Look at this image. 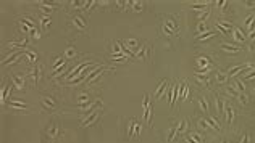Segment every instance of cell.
<instances>
[{"label":"cell","instance_id":"1","mask_svg":"<svg viewBox=\"0 0 255 143\" xmlns=\"http://www.w3.org/2000/svg\"><path fill=\"white\" fill-rule=\"evenodd\" d=\"M98 109H100V106L94 109V111L91 113V116H89V117L86 119V121H82V122H81V126H82V127H86V126H91V124H92L94 121H97V117H98Z\"/></svg>","mask_w":255,"mask_h":143},{"label":"cell","instance_id":"2","mask_svg":"<svg viewBox=\"0 0 255 143\" xmlns=\"http://www.w3.org/2000/svg\"><path fill=\"white\" fill-rule=\"evenodd\" d=\"M105 69H107V68H103V66H100L98 69H94V71L91 72V74H89V76L86 77V79H84V81H86V84H91V82L94 81V77H98V76H100L103 71H105Z\"/></svg>","mask_w":255,"mask_h":143},{"label":"cell","instance_id":"3","mask_svg":"<svg viewBox=\"0 0 255 143\" xmlns=\"http://www.w3.org/2000/svg\"><path fill=\"white\" fill-rule=\"evenodd\" d=\"M40 77H42V66L40 64H36L34 69H32V81H34V84H37V81Z\"/></svg>","mask_w":255,"mask_h":143},{"label":"cell","instance_id":"4","mask_svg":"<svg viewBox=\"0 0 255 143\" xmlns=\"http://www.w3.org/2000/svg\"><path fill=\"white\" fill-rule=\"evenodd\" d=\"M220 47H221V50L229 52V53H237L240 50V47H236V45H233V44H221Z\"/></svg>","mask_w":255,"mask_h":143},{"label":"cell","instance_id":"5","mask_svg":"<svg viewBox=\"0 0 255 143\" xmlns=\"http://www.w3.org/2000/svg\"><path fill=\"white\" fill-rule=\"evenodd\" d=\"M224 113H226V121H228V124H231L233 122V119H234V111H233V108L226 103V106H224Z\"/></svg>","mask_w":255,"mask_h":143},{"label":"cell","instance_id":"6","mask_svg":"<svg viewBox=\"0 0 255 143\" xmlns=\"http://www.w3.org/2000/svg\"><path fill=\"white\" fill-rule=\"evenodd\" d=\"M234 87H236V90H237L239 93H245V92H247V89H245V85H244V82L239 81V79H234Z\"/></svg>","mask_w":255,"mask_h":143},{"label":"cell","instance_id":"7","mask_svg":"<svg viewBox=\"0 0 255 143\" xmlns=\"http://www.w3.org/2000/svg\"><path fill=\"white\" fill-rule=\"evenodd\" d=\"M40 103L45 106V108H49V109H53V100L50 98V96H42V100H40Z\"/></svg>","mask_w":255,"mask_h":143},{"label":"cell","instance_id":"8","mask_svg":"<svg viewBox=\"0 0 255 143\" xmlns=\"http://www.w3.org/2000/svg\"><path fill=\"white\" fill-rule=\"evenodd\" d=\"M73 23L76 24V27H78V29H81V31H84V29H86V23H84V21H82V20H81V18H79L78 15H76V16H73Z\"/></svg>","mask_w":255,"mask_h":143},{"label":"cell","instance_id":"9","mask_svg":"<svg viewBox=\"0 0 255 143\" xmlns=\"http://www.w3.org/2000/svg\"><path fill=\"white\" fill-rule=\"evenodd\" d=\"M213 35H215V32H213V31H208V32H204V34H197L195 39H197V40H207V39L213 37Z\"/></svg>","mask_w":255,"mask_h":143},{"label":"cell","instance_id":"10","mask_svg":"<svg viewBox=\"0 0 255 143\" xmlns=\"http://www.w3.org/2000/svg\"><path fill=\"white\" fill-rule=\"evenodd\" d=\"M233 32H234V39L236 40H245V35H244V32L239 29V27H234L233 29Z\"/></svg>","mask_w":255,"mask_h":143},{"label":"cell","instance_id":"11","mask_svg":"<svg viewBox=\"0 0 255 143\" xmlns=\"http://www.w3.org/2000/svg\"><path fill=\"white\" fill-rule=\"evenodd\" d=\"M11 79H13V82H15V85H16V89H18V90H21L23 87H24V82H23L21 77H18V76H11Z\"/></svg>","mask_w":255,"mask_h":143},{"label":"cell","instance_id":"12","mask_svg":"<svg viewBox=\"0 0 255 143\" xmlns=\"http://www.w3.org/2000/svg\"><path fill=\"white\" fill-rule=\"evenodd\" d=\"M195 61L199 63V64H202V69L210 66V61H208V59H207L205 56H202V58H200V56H197V58H195Z\"/></svg>","mask_w":255,"mask_h":143},{"label":"cell","instance_id":"13","mask_svg":"<svg viewBox=\"0 0 255 143\" xmlns=\"http://www.w3.org/2000/svg\"><path fill=\"white\" fill-rule=\"evenodd\" d=\"M10 105L13 106V108H21V109H27V105L23 103V101H16V100H11Z\"/></svg>","mask_w":255,"mask_h":143},{"label":"cell","instance_id":"14","mask_svg":"<svg viewBox=\"0 0 255 143\" xmlns=\"http://www.w3.org/2000/svg\"><path fill=\"white\" fill-rule=\"evenodd\" d=\"M147 55H150L149 50H147V47H145V45H142V47H140V50L137 52V58H145Z\"/></svg>","mask_w":255,"mask_h":143},{"label":"cell","instance_id":"15","mask_svg":"<svg viewBox=\"0 0 255 143\" xmlns=\"http://www.w3.org/2000/svg\"><path fill=\"white\" fill-rule=\"evenodd\" d=\"M215 77H216V81H218V82H221V84H223V82H226V79H228V74H223V72H218V71H216V72H215Z\"/></svg>","mask_w":255,"mask_h":143},{"label":"cell","instance_id":"16","mask_svg":"<svg viewBox=\"0 0 255 143\" xmlns=\"http://www.w3.org/2000/svg\"><path fill=\"white\" fill-rule=\"evenodd\" d=\"M195 77H197V81H199V82H202V84H205L207 87H210V79H208L207 76H200V74H197Z\"/></svg>","mask_w":255,"mask_h":143},{"label":"cell","instance_id":"17","mask_svg":"<svg viewBox=\"0 0 255 143\" xmlns=\"http://www.w3.org/2000/svg\"><path fill=\"white\" fill-rule=\"evenodd\" d=\"M56 133H58V127H56V124H52L50 129H49V135H50L52 138H55Z\"/></svg>","mask_w":255,"mask_h":143},{"label":"cell","instance_id":"18","mask_svg":"<svg viewBox=\"0 0 255 143\" xmlns=\"http://www.w3.org/2000/svg\"><path fill=\"white\" fill-rule=\"evenodd\" d=\"M21 23H24V24H27V26L31 27V29H36V26H34V21H32V20H29L27 16H23V18H21Z\"/></svg>","mask_w":255,"mask_h":143},{"label":"cell","instance_id":"19","mask_svg":"<svg viewBox=\"0 0 255 143\" xmlns=\"http://www.w3.org/2000/svg\"><path fill=\"white\" fill-rule=\"evenodd\" d=\"M207 121H208V124L213 129H216V130H221V127H220V124L216 122V119H213V117H207Z\"/></svg>","mask_w":255,"mask_h":143},{"label":"cell","instance_id":"20","mask_svg":"<svg viewBox=\"0 0 255 143\" xmlns=\"http://www.w3.org/2000/svg\"><path fill=\"white\" fill-rule=\"evenodd\" d=\"M207 5H208L207 2H204V3H192L191 8L192 10H204V8H207Z\"/></svg>","mask_w":255,"mask_h":143},{"label":"cell","instance_id":"21","mask_svg":"<svg viewBox=\"0 0 255 143\" xmlns=\"http://www.w3.org/2000/svg\"><path fill=\"white\" fill-rule=\"evenodd\" d=\"M215 105H216V109H218V114H221V111H223V101L218 96H215Z\"/></svg>","mask_w":255,"mask_h":143},{"label":"cell","instance_id":"22","mask_svg":"<svg viewBox=\"0 0 255 143\" xmlns=\"http://www.w3.org/2000/svg\"><path fill=\"white\" fill-rule=\"evenodd\" d=\"M165 26H166L168 27V29H171V31H174V32H176V23H174V21H171V20H168L166 23H165Z\"/></svg>","mask_w":255,"mask_h":143},{"label":"cell","instance_id":"23","mask_svg":"<svg viewBox=\"0 0 255 143\" xmlns=\"http://www.w3.org/2000/svg\"><path fill=\"white\" fill-rule=\"evenodd\" d=\"M184 130H187V121H186V119L181 121V122H179V126H178V132H184Z\"/></svg>","mask_w":255,"mask_h":143},{"label":"cell","instance_id":"24","mask_svg":"<svg viewBox=\"0 0 255 143\" xmlns=\"http://www.w3.org/2000/svg\"><path fill=\"white\" fill-rule=\"evenodd\" d=\"M237 100H239V103H240V105H244V106L249 103V98H247V95H245V93H240Z\"/></svg>","mask_w":255,"mask_h":143},{"label":"cell","instance_id":"25","mask_svg":"<svg viewBox=\"0 0 255 143\" xmlns=\"http://www.w3.org/2000/svg\"><path fill=\"white\" fill-rule=\"evenodd\" d=\"M197 32H199V34H204V32H208L207 31V26H205V23L202 21L199 26H197Z\"/></svg>","mask_w":255,"mask_h":143},{"label":"cell","instance_id":"26","mask_svg":"<svg viewBox=\"0 0 255 143\" xmlns=\"http://www.w3.org/2000/svg\"><path fill=\"white\" fill-rule=\"evenodd\" d=\"M176 130H178V129H169V133H168V138H166V141L168 143H171L173 141V138H174V133H176Z\"/></svg>","mask_w":255,"mask_h":143},{"label":"cell","instance_id":"27","mask_svg":"<svg viewBox=\"0 0 255 143\" xmlns=\"http://www.w3.org/2000/svg\"><path fill=\"white\" fill-rule=\"evenodd\" d=\"M134 129H136V121H131L129 122V130H128V137H133Z\"/></svg>","mask_w":255,"mask_h":143},{"label":"cell","instance_id":"28","mask_svg":"<svg viewBox=\"0 0 255 143\" xmlns=\"http://www.w3.org/2000/svg\"><path fill=\"white\" fill-rule=\"evenodd\" d=\"M199 103L202 105V109H204V111H208V103H207V100L204 98V96L199 98Z\"/></svg>","mask_w":255,"mask_h":143},{"label":"cell","instance_id":"29","mask_svg":"<svg viewBox=\"0 0 255 143\" xmlns=\"http://www.w3.org/2000/svg\"><path fill=\"white\" fill-rule=\"evenodd\" d=\"M199 126H200L202 129H207V130H213V127H211V126H210V124H207L205 121H202V119H200V121H199Z\"/></svg>","mask_w":255,"mask_h":143},{"label":"cell","instance_id":"30","mask_svg":"<svg viewBox=\"0 0 255 143\" xmlns=\"http://www.w3.org/2000/svg\"><path fill=\"white\" fill-rule=\"evenodd\" d=\"M26 55L31 58V61H36V59H37V55L34 52H31V50H26Z\"/></svg>","mask_w":255,"mask_h":143},{"label":"cell","instance_id":"31","mask_svg":"<svg viewBox=\"0 0 255 143\" xmlns=\"http://www.w3.org/2000/svg\"><path fill=\"white\" fill-rule=\"evenodd\" d=\"M126 42H128V45H129V47H133V48L137 47V42H136L134 39H129V40H126Z\"/></svg>","mask_w":255,"mask_h":143},{"label":"cell","instance_id":"32","mask_svg":"<svg viewBox=\"0 0 255 143\" xmlns=\"http://www.w3.org/2000/svg\"><path fill=\"white\" fill-rule=\"evenodd\" d=\"M49 23H50V16H44V18L40 20V24H42V26L49 24Z\"/></svg>","mask_w":255,"mask_h":143},{"label":"cell","instance_id":"33","mask_svg":"<svg viewBox=\"0 0 255 143\" xmlns=\"http://www.w3.org/2000/svg\"><path fill=\"white\" fill-rule=\"evenodd\" d=\"M189 135H191L192 138H194V140H195L197 143H202V138H200V135H197V133H189Z\"/></svg>","mask_w":255,"mask_h":143},{"label":"cell","instance_id":"34","mask_svg":"<svg viewBox=\"0 0 255 143\" xmlns=\"http://www.w3.org/2000/svg\"><path fill=\"white\" fill-rule=\"evenodd\" d=\"M65 53H66L68 58H71V56H74V48H66V52H65Z\"/></svg>","mask_w":255,"mask_h":143},{"label":"cell","instance_id":"35","mask_svg":"<svg viewBox=\"0 0 255 143\" xmlns=\"http://www.w3.org/2000/svg\"><path fill=\"white\" fill-rule=\"evenodd\" d=\"M240 143H250V137H249V133H244V137H242V140H240Z\"/></svg>","mask_w":255,"mask_h":143},{"label":"cell","instance_id":"36","mask_svg":"<svg viewBox=\"0 0 255 143\" xmlns=\"http://www.w3.org/2000/svg\"><path fill=\"white\" fill-rule=\"evenodd\" d=\"M134 133L139 137V133H140V124L139 122H136V129H134Z\"/></svg>","mask_w":255,"mask_h":143},{"label":"cell","instance_id":"37","mask_svg":"<svg viewBox=\"0 0 255 143\" xmlns=\"http://www.w3.org/2000/svg\"><path fill=\"white\" fill-rule=\"evenodd\" d=\"M207 16H208V13H207V11H204V13H199V18H200L202 21H205V20H207Z\"/></svg>","mask_w":255,"mask_h":143},{"label":"cell","instance_id":"38","mask_svg":"<svg viewBox=\"0 0 255 143\" xmlns=\"http://www.w3.org/2000/svg\"><path fill=\"white\" fill-rule=\"evenodd\" d=\"M133 7H134V10H136V11H140V10H142V3H134Z\"/></svg>","mask_w":255,"mask_h":143},{"label":"cell","instance_id":"39","mask_svg":"<svg viewBox=\"0 0 255 143\" xmlns=\"http://www.w3.org/2000/svg\"><path fill=\"white\" fill-rule=\"evenodd\" d=\"M147 108H149V96L145 95L144 96V109H147Z\"/></svg>","mask_w":255,"mask_h":143},{"label":"cell","instance_id":"40","mask_svg":"<svg viewBox=\"0 0 255 143\" xmlns=\"http://www.w3.org/2000/svg\"><path fill=\"white\" fill-rule=\"evenodd\" d=\"M87 100H89L87 95H81V96H79V103H84V101H87Z\"/></svg>","mask_w":255,"mask_h":143},{"label":"cell","instance_id":"41","mask_svg":"<svg viewBox=\"0 0 255 143\" xmlns=\"http://www.w3.org/2000/svg\"><path fill=\"white\" fill-rule=\"evenodd\" d=\"M21 29L24 31V32H27V31H31V27L27 26V24H24V23H21Z\"/></svg>","mask_w":255,"mask_h":143},{"label":"cell","instance_id":"42","mask_svg":"<svg viewBox=\"0 0 255 143\" xmlns=\"http://www.w3.org/2000/svg\"><path fill=\"white\" fill-rule=\"evenodd\" d=\"M186 141H187V143H197V141H195L191 135H187V137H186Z\"/></svg>","mask_w":255,"mask_h":143},{"label":"cell","instance_id":"43","mask_svg":"<svg viewBox=\"0 0 255 143\" xmlns=\"http://www.w3.org/2000/svg\"><path fill=\"white\" fill-rule=\"evenodd\" d=\"M252 20H255V18H253V15H250V16L247 18V20H245V26H249V24H250V21H252Z\"/></svg>","mask_w":255,"mask_h":143},{"label":"cell","instance_id":"44","mask_svg":"<svg viewBox=\"0 0 255 143\" xmlns=\"http://www.w3.org/2000/svg\"><path fill=\"white\" fill-rule=\"evenodd\" d=\"M163 29H165V32H166V34H173V32H174V31H171V29H168V27H166V26H165V27H163Z\"/></svg>","mask_w":255,"mask_h":143},{"label":"cell","instance_id":"45","mask_svg":"<svg viewBox=\"0 0 255 143\" xmlns=\"http://www.w3.org/2000/svg\"><path fill=\"white\" fill-rule=\"evenodd\" d=\"M221 143H228V141H224V140H223V141H221Z\"/></svg>","mask_w":255,"mask_h":143}]
</instances>
